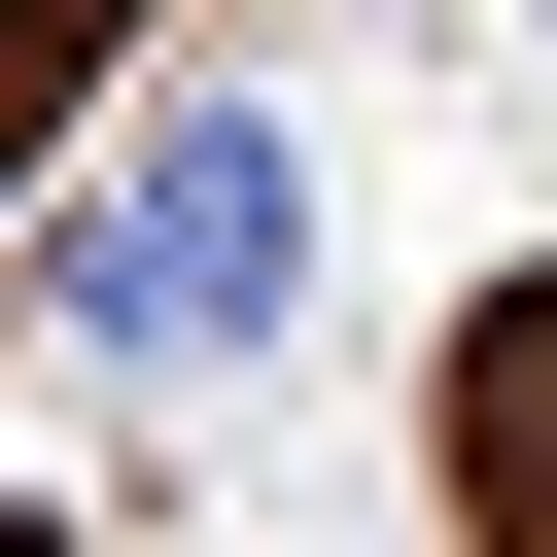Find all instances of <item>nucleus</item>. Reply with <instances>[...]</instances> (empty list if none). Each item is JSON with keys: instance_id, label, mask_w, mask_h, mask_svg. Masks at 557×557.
Here are the masks:
<instances>
[{"instance_id": "f257e3e1", "label": "nucleus", "mask_w": 557, "mask_h": 557, "mask_svg": "<svg viewBox=\"0 0 557 557\" xmlns=\"http://www.w3.org/2000/svg\"><path fill=\"white\" fill-rule=\"evenodd\" d=\"M278 278H313V174H278L244 104H174V139H139V209L70 244V313H104V348H278Z\"/></svg>"}]
</instances>
